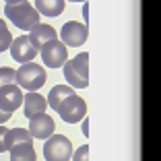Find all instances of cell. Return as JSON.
Masks as SVG:
<instances>
[{
  "instance_id": "obj_1",
  "label": "cell",
  "mask_w": 161,
  "mask_h": 161,
  "mask_svg": "<svg viewBox=\"0 0 161 161\" xmlns=\"http://www.w3.org/2000/svg\"><path fill=\"white\" fill-rule=\"evenodd\" d=\"M64 79L72 89H87L89 87V54L80 52L72 60L64 62Z\"/></svg>"
},
{
  "instance_id": "obj_2",
  "label": "cell",
  "mask_w": 161,
  "mask_h": 161,
  "mask_svg": "<svg viewBox=\"0 0 161 161\" xmlns=\"http://www.w3.org/2000/svg\"><path fill=\"white\" fill-rule=\"evenodd\" d=\"M46 70H43L42 66H39L37 62H25V64H21V68L17 70V87H19L21 91H29V93H33V91L42 89L43 85H46Z\"/></svg>"
},
{
  "instance_id": "obj_3",
  "label": "cell",
  "mask_w": 161,
  "mask_h": 161,
  "mask_svg": "<svg viewBox=\"0 0 161 161\" xmlns=\"http://www.w3.org/2000/svg\"><path fill=\"white\" fill-rule=\"evenodd\" d=\"M4 13H6V19L19 29L35 27V25L39 23V17H42L27 0H23V2H19V4H6Z\"/></svg>"
},
{
  "instance_id": "obj_4",
  "label": "cell",
  "mask_w": 161,
  "mask_h": 161,
  "mask_svg": "<svg viewBox=\"0 0 161 161\" xmlns=\"http://www.w3.org/2000/svg\"><path fill=\"white\" fill-rule=\"evenodd\" d=\"M72 142L64 134H52L50 138H46L43 145V157L46 161H70L72 157Z\"/></svg>"
},
{
  "instance_id": "obj_5",
  "label": "cell",
  "mask_w": 161,
  "mask_h": 161,
  "mask_svg": "<svg viewBox=\"0 0 161 161\" xmlns=\"http://www.w3.org/2000/svg\"><path fill=\"white\" fill-rule=\"evenodd\" d=\"M56 112L60 114V118L66 124H76V122H80V120L85 118L87 103H85L83 97H79V95L75 93V95H70V97H66V99L62 101Z\"/></svg>"
},
{
  "instance_id": "obj_6",
  "label": "cell",
  "mask_w": 161,
  "mask_h": 161,
  "mask_svg": "<svg viewBox=\"0 0 161 161\" xmlns=\"http://www.w3.org/2000/svg\"><path fill=\"white\" fill-rule=\"evenodd\" d=\"M39 54H42L43 64L50 66V68H60V66H64V62L68 60V50L60 39L46 42L39 47Z\"/></svg>"
},
{
  "instance_id": "obj_7",
  "label": "cell",
  "mask_w": 161,
  "mask_h": 161,
  "mask_svg": "<svg viewBox=\"0 0 161 161\" xmlns=\"http://www.w3.org/2000/svg\"><path fill=\"white\" fill-rule=\"evenodd\" d=\"M60 39L64 46L79 47L87 42V25L79 23V21H68L64 23V27L60 29Z\"/></svg>"
},
{
  "instance_id": "obj_8",
  "label": "cell",
  "mask_w": 161,
  "mask_h": 161,
  "mask_svg": "<svg viewBox=\"0 0 161 161\" xmlns=\"http://www.w3.org/2000/svg\"><path fill=\"white\" fill-rule=\"evenodd\" d=\"M29 134H31V138H39V141H46V138H50L54 134V120L52 116H47L46 112L39 116H35V118L29 120Z\"/></svg>"
},
{
  "instance_id": "obj_9",
  "label": "cell",
  "mask_w": 161,
  "mask_h": 161,
  "mask_svg": "<svg viewBox=\"0 0 161 161\" xmlns=\"http://www.w3.org/2000/svg\"><path fill=\"white\" fill-rule=\"evenodd\" d=\"M8 50H10V56H13L17 62H21V64L31 62L35 58V54H37V50H35V47L31 46V42H29V35H19V37H14Z\"/></svg>"
},
{
  "instance_id": "obj_10",
  "label": "cell",
  "mask_w": 161,
  "mask_h": 161,
  "mask_svg": "<svg viewBox=\"0 0 161 161\" xmlns=\"http://www.w3.org/2000/svg\"><path fill=\"white\" fill-rule=\"evenodd\" d=\"M23 103V91L17 85H6L0 89V109L13 114L14 109H19Z\"/></svg>"
},
{
  "instance_id": "obj_11",
  "label": "cell",
  "mask_w": 161,
  "mask_h": 161,
  "mask_svg": "<svg viewBox=\"0 0 161 161\" xmlns=\"http://www.w3.org/2000/svg\"><path fill=\"white\" fill-rule=\"evenodd\" d=\"M52 39H58V33H56V29H54L52 25L37 23L35 27L29 29V42H31V46H33L37 52H39V47H42L43 43L52 42Z\"/></svg>"
},
{
  "instance_id": "obj_12",
  "label": "cell",
  "mask_w": 161,
  "mask_h": 161,
  "mask_svg": "<svg viewBox=\"0 0 161 161\" xmlns=\"http://www.w3.org/2000/svg\"><path fill=\"white\" fill-rule=\"evenodd\" d=\"M47 108V101L43 95H39L37 91H33V93H27L23 95V114L27 116L29 120L35 118V116L43 114Z\"/></svg>"
},
{
  "instance_id": "obj_13",
  "label": "cell",
  "mask_w": 161,
  "mask_h": 161,
  "mask_svg": "<svg viewBox=\"0 0 161 161\" xmlns=\"http://www.w3.org/2000/svg\"><path fill=\"white\" fill-rule=\"evenodd\" d=\"M64 0H35V10L43 17H58L64 13Z\"/></svg>"
},
{
  "instance_id": "obj_14",
  "label": "cell",
  "mask_w": 161,
  "mask_h": 161,
  "mask_svg": "<svg viewBox=\"0 0 161 161\" xmlns=\"http://www.w3.org/2000/svg\"><path fill=\"white\" fill-rule=\"evenodd\" d=\"M21 142H33L27 128H10V130H6V136H4L6 151H10L14 145H21Z\"/></svg>"
},
{
  "instance_id": "obj_15",
  "label": "cell",
  "mask_w": 161,
  "mask_h": 161,
  "mask_svg": "<svg viewBox=\"0 0 161 161\" xmlns=\"http://www.w3.org/2000/svg\"><path fill=\"white\" fill-rule=\"evenodd\" d=\"M70 95H75V89H72V87H68V85H56L52 91H50V95H47L46 101H47V105L56 112L58 105L66 99V97H70Z\"/></svg>"
},
{
  "instance_id": "obj_16",
  "label": "cell",
  "mask_w": 161,
  "mask_h": 161,
  "mask_svg": "<svg viewBox=\"0 0 161 161\" xmlns=\"http://www.w3.org/2000/svg\"><path fill=\"white\" fill-rule=\"evenodd\" d=\"M8 153H10V161H35L33 142H21V145H14Z\"/></svg>"
},
{
  "instance_id": "obj_17",
  "label": "cell",
  "mask_w": 161,
  "mask_h": 161,
  "mask_svg": "<svg viewBox=\"0 0 161 161\" xmlns=\"http://www.w3.org/2000/svg\"><path fill=\"white\" fill-rule=\"evenodd\" d=\"M13 43V35H10V29L6 27V21L0 19V54L6 52Z\"/></svg>"
},
{
  "instance_id": "obj_18",
  "label": "cell",
  "mask_w": 161,
  "mask_h": 161,
  "mask_svg": "<svg viewBox=\"0 0 161 161\" xmlns=\"http://www.w3.org/2000/svg\"><path fill=\"white\" fill-rule=\"evenodd\" d=\"M14 80H17V70H13V68H8V66L0 68V89L6 87V85H17Z\"/></svg>"
},
{
  "instance_id": "obj_19",
  "label": "cell",
  "mask_w": 161,
  "mask_h": 161,
  "mask_svg": "<svg viewBox=\"0 0 161 161\" xmlns=\"http://www.w3.org/2000/svg\"><path fill=\"white\" fill-rule=\"evenodd\" d=\"M72 161H89V145H80L70 157Z\"/></svg>"
},
{
  "instance_id": "obj_20",
  "label": "cell",
  "mask_w": 161,
  "mask_h": 161,
  "mask_svg": "<svg viewBox=\"0 0 161 161\" xmlns=\"http://www.w3.org/2000/svg\"><path fill=\"white\" fill-rule=\"evenodd\" d=\"M4 136H6V128L0 124V153H6V147H4Z\"/></svg>"
},
{
  "instance_id": "obj_21",
  "label": "cell",
  "mask_w": 161,
  "mask_h": 161,
  "mask_svg": "<svg viewBox=\"0 0 161 161\" xmlns=\"http://www.w3.org/2000/svg\"><path fill=\"white\" fill-rule=\"evenodd\" d=\"M10 116H13V114H8V112H2V109H0V124H4L6 120H10Z\"/></svg>"
},
{
  "instance_id": "obj_22",
  "label": "cell",
  "mask_w": 161,
  "mask_h": 161,
  "mask_svg": "<svg viewBox=\"0 0 161 161\" xmlns=\"http://www.w3.org/2000/svg\"><path fill=\"white\" fill-rule=\"evenodd\" d=\"M83 134L89 136V120H87V118H83Z\"/></svg>"
},
{
  "instance_id": "obj_23",
  "label": "cell",
  "mask_w": 161,
  "mask_h": 161,
  "mask_svg": "<svg viewBox=\"0 0 161 161\" xmlns=\"http://www.w3.org/2000/svg\"><path fill=\"white\" fill-rule=\"evenodd\" d=\"M83 17H85V21L89 19V4L87 2H83Z\"/></svg>"
},
{
  "instance_id": "obj_24",
  "label": "cell",
  "mask_w": 161,
  "mask_h": 161,
  "mask_svg": "<svg viewBox=\"0 0 161 161\" xmlns=\"http://www.w3.org/2000/svg\"><path fill=\"white\" fill-rule=\"evenodd\" d=\"M6 4H19V2H23V0H4Z\"/></svg>"
},
{
  "instance_id": "obj_25",
  "label": "cell",
  "mask_w": 161,
  "mask_h": 161,
  "mask_svg": "<svg viewBox=\"0 0 161 161\" xmlns=\"http://www.w3.org/2000/svg\"><path fill=\"white\" fill-rule=\"evenodd\" d=\"M70 2H87V0H70Z\"/></svg>"
}]
</instances>
